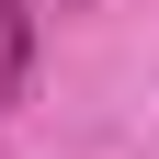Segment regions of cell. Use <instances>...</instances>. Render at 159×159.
Masks as SVG:
<instances>
[{
    "instance_id": "6da1fadb",
    "label": "cell",
    "mask_w": 159,
    "mask_h": 159,
    "mask_svg": "<svg viewBox=\"0 0 159 159\" xmlns=\"http://www.w3.org/2000/svg\"><path fill=\"white\" fill-rule=\"evenodd\" d=\"M34 80V0H0V102H23Z\"/></svg>"
}]
</instances>
